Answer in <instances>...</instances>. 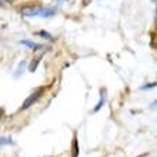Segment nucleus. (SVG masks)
<instances>
[{
  "label": "nucleus",
  "instance_id": "nucleus-1",
  "mask_svg": "<svg viewBox=\"0 0 157 157\" xmlns=\"http://www.w3.org/2000/svg\"><path fill=\"white\" fill-rule=\"evenodd\" d=\"M43 93H44V87H40V89H37L36 91H33V93L25 100V103L21 104V110H27L30 106H33L41 96H43Z\"/></svg>",
  "mask_w": 157,
  "mask_h": 157
},
{
  "label": "nucleus",
  "instance_id": "nucleus-2",
  "mask_svg": "<svg viewBox=\"0 0 157 157\" xmlns=\"http://www.w3.org/2000/svg\"><path fill=\"white\" fill-rule=\"evenodd\" d=\"M43 13V7H25L21 9V14L26 17H40Z\"/></svg>",
  "mask_w": 157,
  "mask_h": 157
},
{
  "label": "nucleus",
  "instance_id": "nucleus-3",
  "mask_svg": "<svg viewBox=\"0 0 157 157\" xmlns=\"http://www.w3.org/2000/svg\"><path fill=\"white\" fill-rule=\"evenodd\" d=\"M20 44L26 46V47H29L32 50H44L46 49L43 44H39V43H34V41H30V40H21Z\"/></svg>",
  "mask_w": 157,
  "mask_h": 157
},
{
  "label": "nucleus",
  "instance_id": "nucleus-4",
  "mask_svg": "<svg viewBox=\"0 0 157 157\" xmlns=\"http://www.w3.org/2000/svg\"><path fill=\"white\" fill-rule=\"evenodd\" d=\"M100 93H101V97H100L99 103L96 104V107L93 109V112H94V113H97L99 110H101V107H103V104L106 103V91H104V89H101V91H100Z\"/></svg>",
  "mask_w": 157,
  "mask_h": 157
},
{
  "label": "nucleus",
  "instance_id": "nucleus-5",
  "mask_svg": "<svg viewBox=\"0 0 157 157\" xmlns=\"http://www.w3.org/2000/svg\"><path fill=\"white\" fill-rule=\"evenodd\" d=\"M71 157H78V141L76 134L73 137V144H71Z\"/></svg>",
  "mask_w": 157,
  "mask_h": 157
},
{
  "label": "nucleus",
  "instance_id": "nucleus-6",
  "mask_svg": "<svg viewBox=\"0 0 157 157\" xmlns=\"http://www.w3.org/2000/svg\"><path fill=\"white\" fill-rule=\"evenodd\" d=\"M57 13V10L54 7H50V9H43V13H41L40 17H53L54 14Z\"/></svg>",
  "mask_w": 157,
  "mask_h": 157
},
{
  "label": "nucleus",
  "instance_id": "nucleus-7",
  "mask_svg": "<svg viewBox=\"0 0 157 157\" xmlns=\"http://www.w3.org/2000/svg\"><path fill=\"white\" fill-rule=\"evenodd\" d=\"M40 62H41V56H39V57H36L33 62L29 64V70L30 71H36V69H37V66H39V63Z\"/></svg>",
  "mask_w": 157,
  "mask_h": 157
},
{
  "label": "nucleus",
  "instance_id": "nucleus-8",
  "mask_svg": "<svg viewBox=\"0 0 157 157\" xmlns=\"http://www.w3.org/2000/svg\"><path fill=\"white\" fill-rule=\"evenodd\" d=\"M25 66H26V60H21V62H20V67L14 71V75H13V76H14V77H17V76L20 77V76L23 75V67H25Z\"/></svg>",
  "mask_w": 157,
  "mask_h": 157
},
{
  "label": "nucleus",
  "instance_id": "nucleus-9",
  "mask_svg": "<svg viewBox=\"0 0 157 157\" xmlns=\"http://www.w3.org/2000/svg\"><path fill=\"white\" fill-rule=\"evenodd\" d=\"M37 36H40V37H43V39H46V40H52V34H49L47 33V32H46V30H40V32H37Z\"/></svg>",
  "mask_w": 157,
  "mask_h": 157
},
{
  "label": "nucleus",
  "instance_id": "nucleus-10",
  "mask_svg": "<svg viewBox=\"0 0 157 157\" xmlns=\"http://www.w3.org/2000/svg\"><path fill=\"white\" fill-rule=\"evenodd\" d=\"M6 144H13V140L9 137H0V146H6Z\"/></svg>",
  "mask_w": 157,
  "mask_h": 157
},
{
  "label": "nucleus",
  "instance_id": "nucleus-11",
  "mask_svg": "<svg viewBox=\"0 0 157 157\" xmlns=\"http://www.w3.org/2000/svg\"><path fill=\"white\" fill-rule=\"evenodd\" d=\"M154 87H157V82L147 83V84H144V86L141 87V90H151V89H154Z\"/></svg>",
  "mask_w": 157,
  "mask_h": 157
},
{
  "label": "nucleus",
  "instance_id": "nucleus-12",
  "mask_svg": "<svg viewBox=\"0 0 157 157\" xmlns=\"http://www.w3.org/2000/svg\"><path fill=\"white\" fill-rule=\"evenodd\" d=\"M150 109H157V100H154L153 103H150Z\"/></svg>",
  "mask_w": 157,
  "mask_h": 157
},
{
  "label": "nucleus",
  "instance_id": "nucleus-13",
  "mask_svg": "<svg viewBox=\"0 0 157 157\" xmlns=\"http://www.w3.org/2000/svg\"><path fill=\"white\" fill-rule=\"evenodd\" d=\"M2 116H3V109L0 107V117H2Z\"/></svg>",
  "mask_w": 157,
  "mask_h": 157
},
{
  "label": "nucleus",
  "instance_id": "nucleus-14",
  "mask_svg": "<svg viewBox=\"0 0 157 157\" xmlns=\"http://www.w3.org/2000/svg\"><path fill=\"white\" fill-rule=\"evenodd\" d=\"M144 156H147V154H139V156H136V157H144Z\"/></svg>",
  "mask_w": 157,
  "mask_h": 157
}]
</instances>
